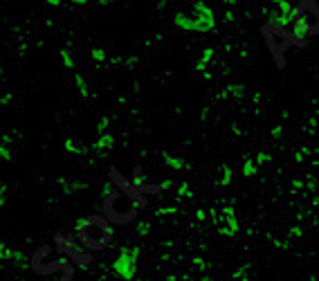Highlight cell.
<instances>
[{
  "mask_svg": "<svg viewBox=\"0 0 319 281\" xmlns=\"http://www.w3.org/2000/svg\"><path fill=\"white\" fill-rule=\"evenodd\" d=\"M261 34H263V41L279 67L286 65V52L290 48H294V45H297V48H306V45H308L306 38H299L294 32H288V27L275 25V22H265V25L261 27Z\"/></svg>",
  "mask_w": 319,
  "mask_h": 281,
  "instance_id": "obj_1",
  "label": "cell"
},
{
  "mask_svg": "<svg viewBox=\"0 0 319 281\" xmlns=\"http://www.w3.org/2000/svg\"><path fill=\"white\" fill-rule=\"evenodd\" d=\"M77 239L85 250H104L112 241V225L104 216H85L77 227Z\"/></svg>",
  "mask_w": 319,
  "mask_h": 281,
  "instance_id": "obj_2",
  "label": "cell"
},
{
  "mask_svg": "<svg viewBox=\"0 0 319 281\" xmlns=\"http://www.w3.org/2000/svg\"><path fill=\"white\" fill-rule=\"evenodd\" d=\"M138 216V205L119 189H110L104 198V218L110 225H128Z\"/></svg>",
  "mask_w": 319,
  "mask_h": 281,
  "instance_id": "obj_3",
  "label": "cell"
},
{
  "mask_svg": "<svg viewBox=\"0 0 319 281\" xmlns=\"http://www.w3.org/2000/svg\"><path fill=\"white\" fill-rule=\"evenodd\" d=\"M292 25L299 38L319 34V3L315 0H301L292 7Z\"/></svg>",
  "mask_w": 319,
  "mask_h": 281,
  "instance_id": "obj_4",
  "label": "cell"
},
{
  "mask_svg": "<svg viewBox=\"0 0 319 281\" xmlns=\"http://www.w3.org/2000/svg\"><path fill=\"white\" fill-rule=\"evenodd\" d=\"M54 247L41 245L32 259V268L38 274H61L59 281H72V263L63 259H52Z\"/></svg>",
  "mask_w": 319,
  "mask_h": 281,
  "instance_id": "obj_5",
  "label": "cell"
}]
</instances>
